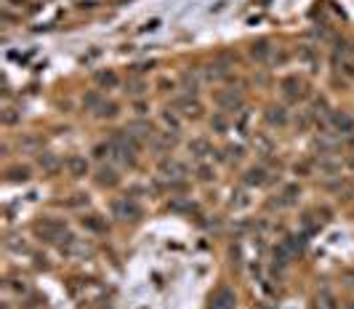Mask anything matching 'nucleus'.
I'll list each match as a JSON object with an SVG mask.
<instances>
[{
	"label": "nucleus",
	"instance_id": "f257e3e1",
	"mask_svg": "<svg viewBox=\"0 0 354 309\" xmlns=\"http://www.w3.org/2000/svg\"><path fill=\"white\" fill-rule=\"evenodd\" d=\"M35 232L48 242H62L67 238V224H64V221H56V219H43L40 224L35 227Z\"/></svg>",
	"mask_w": 354,
	"mask_h": 309
},
{
	"label": "nucleus",
	"instance_id": "f03ea898",
	"mask_svg": "<svg viewBox=\"0 0 354 309\" xmlns=\"http://www.w3.org/2000/svg\"><path fill=\"white\" fill-rule=\"evenodd\" d=\"M112 216L123 221H139L141 219V208L136 206L128 197H120V200H112Z\"/></svg>",
	"mask_w": 354,
	"mask_h": 309
},
{
	"label": "nucleus",
	"instance_id": "7ed1b4c3",
	"mask_svg": "<svg viewBox=\"0 0 354 309\" xmlns=\"http://www.w3.org/2000/svg\"><path fill=\"white\" fill-rule=\"evenodd\" d=\"M237 307V296H234L232 288H219L213 296H211V304H208V309H234Z\"/></svg>",
	"mask_w": 354,
	"mask_h": 309
},
{
	"label": "nucleus",
	"instance_id": "20e7f679",
	"mask_svg": "<svg viewBox=\"0 0 354 309\" xmlns=\"http://www.w3.org/2000/svg\"><path fill=\"white\" fill-rule=\"evenodd\" d=\"M173 107L179 109V112L184 115V117H192V120L202 115V104L197 102V99H192V96H181V99H176Z\"/></svg>",
	"mask_w": 354,
	"mask_h": 309
},
{
	"label": "nucleus",
	"instance_id": "39448f33",
	"mask_svg": "<svg viewBox=\"0 0 354 309\" xmlns=\"http://www.w3.org/2000/svg\"><path fill=\"white\" fill-rule=\"evenodd\" d=\"M216 104H219L221 109L234 112V109L242 107V96L237 94V91H219V94H216Z\"/></svg>",
	"mask_w": 354,
	"mask_h": 309
},
{
	"label": "nucleus",
	"instance_id": "423d86ee",
	"mask_svg": "<svg viewBox=\"0 0 354 309\" xmlns=\"http://www.w3.org/2000/svg\"><path fill=\"white\" fill-rule=\"evenodd\" d=\"M330 126L336 128L338 134H354V117L349 112L336 109V112H330Z\"/></svg>",
	"mask_w": 354,
	"mask_h": 309
},
{
	"label": "nucleus",
	"instance_id": "0eeeda50",
	"mask_svg": "<svg viewBox=\"0 0 354 309\" xmlns=\"http://www.w3.org/2000/svg\"><path fill=\"white\" fill-rule=\"evenodd\" d=\"M160 173L168 176V179H181V176H187V166L179 160H162L160 163Z\"/></svg>",
	"mask_w": 354,
	"mask_h": 309
},
{
	"label": "nucleus",
	"instance_id": "6e6552de",
	"mask_svg": "<svg viewBox=\"0 0 354 309\" xmlns=\"http://www.w3.org/2000/svg\"><path fill=\"white\" fill-rule=\"evenodd\" d=\"M67 171H69V176H75V179H83V176L88 173V160L80 157V155H72L67 160Z\"/></svg>",
	"mask_w": 354,
	"mask_h": 309
},
{
	"label": "nucleus",
	"instance_id": "1a4fd4ad",
	"mask_svg": "<svg viewBox=\"0 0 354 309\" xmlns=\"http://www.w3.org/2000/svg\"><path fill=\"white\" fill-rule=\"evenodd\" d=\"M176 141H179V136H176V134H155V136H152V147L157 149V152L173 149Z\"/></svg>",
	"mask_w": 354,
	"mask_h": 309
},
{
	"label": "nucleus",
	"instance_id": "9d476101",
	"mask_svg": "<svg viewBox=\"0 0 354 309\" xmlns=\"http://www.w3.org/2000/svg\"><path fill=\"white\" fill-rule=\"evenodd\" d=\"M266 123H269V126H277V128H283L285 123H288V112H285V107H266Z\"/></svg>",
	"mask_w": 354,
	"mask_h": 309
},
{
	"label": "nucleus",
	"instance_id": "9b49d317",
	"mask_svg": "<svg viewBox=\"0 0 354 309\" xmlns=\"http://www.w3.org/2000/svg\"><path fill=\"white\" fill-rule=\"evenodd\" d=\"M251 56L256 59V62H266V59L272 56L269 40H266V37H261V40H256V43L251 45Z\"/></svg>",
	"mask_w": 354,
	"mask_h": 309
},
{
	"label": "nucleus",
	"instance_id": "f8f14e48",
	"mask_svg": "<svg viewBox=\"0 0 354 309\" xmlns=\"http://www.w3.org/2000/svg\"><path fill=\"white\" fill-rule=\"evenodd\" d=\"M117 181H120V176H117L115 168H99V173H96V184L99 187H115Z\"/></svg>",
	"mask_w": 354,
	"mask_h": 309
},
{
	"label": "nucleus",
	"instance_id": "ddd939ff",
	"mask_svg": "<svg viewBox=\"0 0 354 309\" xmlns=\"http://www.w3.org/2000/svg\"><path fill=\"white\" fill-rule=\"evenodd\" d=\"M245 184H248V187H261V184H266V171L261 168V166L248 168L245 171Z\"/></svg>",
	"mask_w": 354,
	"mask_h": 309
},
{
	"label": "nucleus",
	"instance_id": "4468645a",
	"mask_svg": "<svg viewBox=\"0 0 354 309\" xmlns=\"http://www.w3.org/2000/svg\"><path fill=\"white\" fill-rule=\"evenodd\" d=\"M128 134H133V136H139V139H147V141H152V126H149V123H130L128 126Z\"/></svg>",
	"mask_w": 354,
	"mask_h": 309
},
{
	"label": "nucleus",
	"instance_id": "2eb2a0df",
	"mask_svg": "<svg viewBox=\"0 0 354 309\" xmlns=\"http://www.w3.org/2000/svg\"><path fill=\"white\" fill-rule=\"evenodd\" d=\"M283 91L288 99H298L301 96V80L298 77H285L283 80Z\"/></svg>",
	"mask_w": 354,
	"mask_h": 309
},
{
	"label": "nucleus",
	"instance_id": "dca6fc26",
	"mask_svg": "<svg viewBox=\"0 0 354 309\" xmlns=\"http://www.w3.org/2000/svg\"><path fill=\"white\" fill-rule=\"evenodd\" d=\"M280 245H283L285 251L290 253V259H293V256H296V253H301V251H304V238H296V235H293V238H285L283 242H280Z\"/></svg>",
	"mask_w": 354,
	"mask_h": 309
},
{
	"label": "nucleus",
	"instance_id": "f3484780",
	"mask_svg": "<svg viewBox=\"0 0 354 309\" xmlns=\"http://www.w3.org/2000/svg\"><path fill=\"white\" fill-rule=\"evenodd\" d=\"M96 83L101 85V88H117V75L112 69H107V72H96Z\"/></svg>",
	"mask_w": 354,
	"mask_h": 309
},
{
	"label": "nucleus",
	"instance_id": "a211bd4d",
	"mask_svg": "<svg viewBox=\"0 0 354 309\" xmlns=\"http://www.w3.org/2000/svg\"><path fill=\"white\" fill-rule=\"evenodd\" d=\"M189 152H192L194 157H205V155H211V144H208L205 139H192L189 141Z\"/></svg>",
	"mask_w": 354,
	"mask_h": 309
},
{
	"label": "nucleus",
	"instance_id": "6ab92c4d",
	"mask_svg": "<svg viewBox=\"0 0 354 309\" xmlns=\"http://www.w3.org/2000/svg\"><path fill=\"white\" fill-rule=\"evenodd\" d=\"M37 163H40V168L48 171V173H56V171H59V160H56V155H51V152L40 155V157H37Z\"/></svg>",
	"mask_w": 354,
	"mask_h": 309
},
{
	"label": "nucleus",
	"instance_id": "aec40b11",
	"mask_svg": "<svg viewBox=\"0 0 354 309\" xmlns=\"http://www.w3.org/2000/svg\"><path fill=\"white\" fill-rule=\"evenodd\" d=\"M317 309H338L336 296H333L330 291H320V296H317Z\"/></svg>",
	"mask_w": 354,
	"mask_h": 309
},
{
	"label": "nucleus",
	"instance_id": "412c9836",
	"mask_svg": "<svg viewBox=\"0 0 354 309\" xmlns=\"http://www.w3.org/2000/svg\"><path fill=\"white\" fill-rule=\"evenodd\" d=\"M8 179H11V181H27V179H30V168H27V166L8 168Z\"/></svg>",
	"mask_w": 354,
	"mask_h": 309
},
{
	"label": "nucleus",
	"instance_id": "4be33fe9",
	"mask_svg": "<svg viewBox=\"0 0 354 309\" xmlns=\"http://www.w3.org/2000/svg\"><path fill=\"white\" fill-rule=\"evenodd\" d=\"M117 109H120V107H117L115 102H104V104H99L96 115H99V117H115V115H117Z\"/></svg>",
	"mask_w": 354,
	"mask_h": 309
},
{
	"label": "nucleus",
	"instance_id": "5701e85b",
	"mask_svg": "<svg viewBox=\"0 0 354 309\" xmlns=\"http://www.w3.org/2000/svg\"><path fill=\"white\" fill-rule=\"evenodd\" d=\"M298 195H301V189L296 187V184H290V187H285V192H283V197H285V200L280 203V206H293Z\"/></svg>",
	"mask_w": 354,
	"mask_h": 309
},
{
	"label": "nucleus",
	"instance_id": "b1692460",
	"mask_svg": "<svg viewBox=\"0 0 354 309\" xmlns=\"http://www.w3.org/2000/svg\"><path fill=\"white\" fill-rule=\"evenodd\" d=\"M83 224L88 227V229H94V232H104V229H107V224H104V221H99V216H85Z\"/></svg>",
	"mask_w": 354,
	"mask_h": 309
},
{
	"label": "nucleus",
	"instance_id": "393cba45",
	"mask_svg": "<svg viewBox=\"0 0 354 309\" xmlns=\"http://www.w3.org/2000/svg\"><path fill=\"white\" fill-rule=\"evenodd\" d=\"M253 144H256V147H258L264 155H269V152H272V141L266 139L264 134H256V136H253Z\"/></svg>",
	"mask_w": 354,
	"mask_h": 309
},
{
	"label": "nucleus",
	"instance_id": "a878e982",
	"mask_svg": "<svg viewBox=\"0 0 354 309\" xmlns=\"http://www.w3.org/2000/svg\"><path fill=\"white\" fill-rule=\"evenodd\" d=\"M181 83L187 85V91H189V94H194V91H197V85H200L197 75H192V72H184V75H181Z\"/></svg>",
	"mask_w": 354,
	"mask_h": 309
},
{
	"label": "nucleus",
	"instance_id": "bb28decb",
	"mask_svg": "<svg viewBox=\"0 0 354 309\" xmlns=\"http://www.w3.org/2000/svg\"><path fill=\"white\" fill-rule=\"evenodd\" d=\"M126 88H128V94H133V96H141L144 91H147V83H144V80H130V83L126 85Z\"/></svg>",
	"mask_w": 354,
	"mask_h": 309
},
{
	"label": "nucleus",
	"instance_id": "cd10ccee",
	"mask_svg": "<svg viewBox=\"0 0 354 309\" xmlns=\"http://www.w3.org/2000/svg\"><path fill=\"white\" fill-rule=\"evenodd\" d=\"M213 176H216V173H213L211 166H200V168H197V179H200V181H211Z\"/></svg>",
	"mask_w": 354,
	"mask_h": 309
},
{
	"label": "nucleus",
	"instance_id": "c85d7f7f",
	"mask_svg": "<svg viewBox=\"0 0 354 309\" xmlns=\"http://www.w3.org/2000/svg\"><path fill=\"white\" fill-rule=\"evenodd\" d=\"M211 80H221V77H226V69L224 67H208V72H205Z\"/></svg>",
	"mask_w": 354,
	"mask_h": 309
},
{
	"label": "nucleus",
	"instance_id": "c756f323",
	"mask_svg": "<svg viewBox=\"0 0 354 309\" xmlns=\"http://www.w3.org/2000/svg\"><path fill=\"white\" fill-rule=\"evenodd\" d=\"M211 128H213V131H219V134H224V131H226V120H224L221 115H216L213 120H211Z\"/></svg>",
	"mask_w": 354,
	"mask_h": 309
},
{
	"label": "nucleus",
	"instance_id": "7c9ffc66",
	"mask_svg": "<svg viewBox=\"0 0 354 309\" xmlns=\"http://www.w3.org/2000/svg\"><path fill=\"white\" fill-rule=\"evenodd\" d=\"M234 197H237V200H232V208H245L248 203H251V200H248V195H245V192H237Z\"/></svg>",
	"mask_w": 354,
	"mask_h": 309
},
{
	"label": "nucleus",
	"instance_id": "2f4dec72",
	"mask_svg": "<svg viewBox=\"0 0 354 309\" xmlns=\"http://www.w3.org/2000/svg\"><path fill=\"white\" fill-rule=\"evenodd\" d=\"M3 123H5V126H14V123H19V115L14 112V109H5V112H3Z\"/></svg>",
	"mask_w": 354,
	"mask_h": 309
},
{
	"label": "nucleus",
	"instance_id": "473e14b6",
	"mask_svg": "<svg viewBox=\"0 0 354 309\" xmlns=\"http://www.w3.org/2000/svg\"><path fill=\"white\" fill-rule=\"evenodd\" d=\"M298 59H304V62H312V59H314V51L309 48V45H301V48H298Z\"/></svg>",
	"mask_w": 354,
	"mask_h": 309
},
{
	"label": "nucleus",
	"instance_id": "72a5a7b5",
	"mask_svg": "<svg viewBox=\"0 0 354 309\" xmlns=\"http://www.w3.org/2000/svg\"><path fill=\"white\" fill-rule=\"evenodd\" d=\"M162 120H165V123H168V126L173 128V131H179V120H176V117L170 115V112H162Z\"/></svg>",
	"mask_w": 354,
	"mask_h": 309
},
{
	"label": "nucleus",
	"instance_id": "f704fd0d",
	"mask_svg": "<svg viewBox=\"0 0 354 309\" xmlns=\"http://www.w3.org/2000/svg\"><path fill=\"white\" fill-rule=\"evenodd\" d=\"M296 126H298L301 131H306V128H309V117H306V115H301V117H296Z\"/></svg>",
	"mask_w": 354,
	"mask_h": 309
},
{
	"label": "nucleus",
	"instance_id": "c9c22d12",
	"mask_svg": "<svg viewBox=\"0 0 354 309\" xmlns=\"http://www.w3.org/2000/svg\"><path fill=\"white\" fill-rule=\"evenodd\" d=\"M344 67H346V72H349V75L354 77V62H346V64H344Z\"/></svg>",
	"mask_w": 354,
	"mask_h": 309
},
{
	"label": "nucleus",
	"instance_id": "e433bc0d",
	"mask_svg": "<svg viewBox=\"0 0 354 309\" xmlns=\"http://www.w3.org/2000/svg\"><path fill=\"white\" fill-rule=\"evenodd\" d=\"M8 3H16V5H24L27 0H8Z\"/></svg>",
	"mask_w": 354,
	"mask_h": 309
},
{
	"label": "nucleus",
	"instance_id": "4c0bfd02",
	"mask_svg": "<svg viewBox=\"0 0 354 309\" xmlns=\"http://www.w3.org/2000/svg\"><path fill=\"white\" fill-rule=\"evenodd\" d=\"M253 309H272V307H266V304H256Z\"/></svg>",
	"mask_w": 354,
	"mask_h": 309
}]
</instances>
